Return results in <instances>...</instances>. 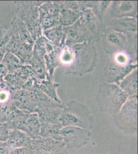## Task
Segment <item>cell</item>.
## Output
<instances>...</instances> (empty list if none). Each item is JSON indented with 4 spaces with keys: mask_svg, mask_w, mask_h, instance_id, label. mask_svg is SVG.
I'll list each match as a JSON object with an SVG mask.
<instances>
[{
    "mask_svg": "<svg viewBox=\"0 0 138 154\" xmlns=\"http://www.w3.org/2000/svg\"><path fill=\"white\" fill-rule=\"evenodd\" d=\"M110 11V15L114 18L133 17L136 18V1H115Z\"/></svg>",
    "mask_w": 138,
    "mask_h": 154,
    "instance_id": "obj_10",
    "label": "cell"
},
{
    "mask_svg": "<svg viewBox=\"0 0 138 154\" xmlns=\"http://www.w3.org/2000/svg\"><path fill=\"white\" fill-rule=\"evenodd\" d=\"M66 34V45L82 43L90 41L92 37L86 27L79 19L74 24L68 27H63Z\"/></svg>",
    "mask_w": 138,
    "mask_h": 154,
    "instance_id": "obj_9",
    "label": "cell"
},
{
    "mask_svg": "<svg viewBox=\"0 0 138 154\" xmlns=\"http://www.w3.org/2000/svg\"><path fill=\"white\" fill-rule=\"evenodd\" d=\"M33 144H34L33 139L27 136L25 134L18 131H14L7 143V146L9 148L11 147L14 149Z\"/></svg>",
    "mask_w": 138,
    "mask_h": 154,
    "instance_id": "obj_16",
    "label": "cell"
},
{
    "mask_svg": "<svg viewBox=\"0 0 138 154\" xmlns=\"http://www.w3.org/2000/svg\"><path fill=\"white\" fill-rule=\"evenodd\" d=\"M65 146L67 149H79L86 145L91 136L90 131L75 127L65 126L60 130Z\"/></svg>",
    "mask_w": 138,
    "mask_h": 154,
    "instance_id": "obj_6",
    "label": "cell"
},
{
    "mask_svg": "<svg viewBox=\"0 0 138 154\" xmlns=\"http://www.w3.org/2000/svg\"></svg>",
    "mask_w": 138,
    "mask_h": 154,
    "instance_id": "obj_24",
    "label": "cell"
},
{
    "mask_svg": "<svg viewBox=\"0 0 138 154\" xmlns=\"http://www.w3.org/2000/svg\"><path fill=\"white\" fill-rule=\"evenodd\" d=\"M117 85L128 96H137L138 94V69H134L121 80Z\"/></svg>",
    "mask_w": 138,
    "mask_h": 154,
    "instance_id": "obj_14",
    "label": "cell"
},
{
    "mask_svg": "<svg viewBox=\"0 0 138 154\" xmlns=\"http://www.w3.org/2000/svg\"><path fill=\"white\" fill-rule=\"evenodd\" d=\"M137 68V63L120 61L112 56L104 69V77L109 83L117 84L124 77Z\"/></svg>",
    "mask_w": 138,
    "mask_h": 154,
    "instance_id": "obj_5",
    "label": "cell"
},
{
    "mask_svg": "<svg viewBox=\"0 0 138 154\" xmlns=\"http://www.w3.org/2000/svg\"><path fill=\"white\" fill-rule=\"evenodd\" d=\"M81 14H78L65 5L63 3H59V12L58 22L62 26L68 27L73 24L79 20Z\"/></svg>",
    "mask_w": 138,
    "mask_h": 154,
    "instance_id": "obj_15",
    "label": "cell"
},
{
    "mask_svg": "<svg viewBox=\"0 0 138 154\" xmlns=\"http://www.w3.org/2000/svg\"><path fill=\"white\" fill-rule=\"evenodd\" d=\"M67 46L71 54L70 63L66 68L68 74L82 75L92 70L96 62V52L90 41Z\"/></svg>",
    "mask_w": 138,
    "mask_h": 154,
    "instance_id": "obj_1",
    "label": "cell"
},
{
    "mask_svg": "<svg viewBox=\"0 0 138 154\" xmlns=\"http://www.w3.org/2000/svg\"><path fill=\"white\" fill-rule=\"evenodd\" d=\"M37 150L35 143L33 145L19 147L10 151L9 154H36Z\"/></svg>",
    "mask_w": 138,
    "mask_h": 154,
    "instance_id": "obj_20",
    "label": "cell"
},
{
    "mask_svg": "<svg viewBox=\"0 0 138 154\" xmlns=\"http://www.w3.org/2000/svg\"><path fill=\"white\" fill-rule=\"evenodd\" d=\"M116 154V153H114V152H109V153H108V154Z\"/></svg>",
    "mask_w": 138,
    "mask_h": 154,
    "instance_id": "obj_23",
    "label": "cell"
},
{
    "mask_svg": "<svg viewBox=\"0 0 138 154\" xmlns=\"http://www.w3.org/2000/svg\"><path fill=\"white\" fill-rule=\"evenodd\" d=\"M128 97L117 84L102 82L98 86L95 101L102 113L114 116L119 112Z\"/></svg>",
    "mask_w": 138,
    "mask_h": 154,
    "instance_id": "obj_2",
    "label": "cell"
},
{
    "mask_svg": "<svg viewBox=\"0 0 138 154\" xmlns=\"http://www.w3.org/2000/svg\"><path fill=\"white\" fill-rule=\"evenodd\" d=\"M62 128L63 125L61 123H41L39 136L43 138H51L57 141H63L60 135V130Z\"/></svg>",
    "mask_w": 138,
    "mask_h": 154,
    "instance_id": "obj_17",
    "label": "cell"
},
{
    "mask_svg": "<svg viewBox=\"0 0 138 154\" xmlns=\"http://www.w3.org/2000/svg\"><path fill=\"white\" fill-rule=\"evenodd\" d=\"M108 27L117 32L127 34L128 32L136 33L137 20L133 17L113 18Z\"/></svg>",
    "mask_w": 138,
    "mask_h": 154,
    "instance_id": "obj_12",
    "label": "cell"
},
{
    "mask_svg": "<svg viewBox=\"0 0 138 154\" xmlns=\"http://www.w3.org/2000/svg\"><path fill=\"white\" fill-rule=\"evenodd\" d=\"M126 35L108 27L103 35L104 49L107 53L112 54L123 51L128 45Z\"/></svg>",
    "mask_w": 138,
    "mask_h": 154,
    "instance_id": "obj_7",
    "label": "cell"
},
{
    "mask_svg": "<svg viewBox=\"0 0 138 154\" xmlns=\"http://www.w3.org/2000/svg\"><path fill=\"white\" fill-rule=\"evenodd\" d=\"M33 139L37 154L55 152L66 147L63 141H57L51 138H43L40 136Z\"/></svg>",
    "mask_w": 138,
    "mask_h": 154,
    "instance_id": "obj_11",
    "label": "cell"
},
{
    "mask_svg": "<svg viewBox=\"0 0 138 154\" xmlns=\"http://www.w3.org/2000/svg\"><path fill=\"white\" fill-rule=\"evenodd\" d=\"M67 149H66V147H65L64 149H62L61 150H60L59 151H57L55 152H46V153H43L42 154H69Z\"/></svg>",
    "mask_w": 138,
    "mask_h": 154,
    "instance_id": "obj_22",
    "label": "cell"
},
{
    "mask_svg": "<svg viewBox=\"0 0 138 154\" xmlns=\"http://www.w3.org/2000/svg\"><path fill=\"white\" fill-rule=\"evenodd\" d=\"M64 103L52 101L38 105L35 109L41 123H60V117L63 112Z\"/></svg>",
    "mask_w": 138,
    "mask_h": 154,
    "instance_id": "obj_8",
    "label": "cell"
},
{
    "mask_svg": "<svg viewBox=\"0 0 138 154\" xmlns=\"http://www.w3.org/2000/svg\"><path fill=\"white\" fill-rule=\"evenodd\" d=\"M137 96L128 97L117 114L113 116L116 126L128 134L134 135L138 131Z\"/></svg>",
    "mask_w": 138,
    "mask_h": 154,
    "instance_id": "obj_4",
    "label": "cell"
},
{
    "mask_svg": "<svg viewBox=\"0 0 138 154\" xmlns=\"http://www.w3.org/2000/svg\"><path fill=\"white\" fill-rule=\"evenodd\" d=\"M59 121L63 127L75 126L91 131L94 126L95 118L87 106L71 101L64 104Z\"/></svg>",
    "mask_w": 138,
    "mask_h": 154,
    "instance_id": "obj_3",
    "label": "cell"
},
{
    "mask_svg": "<svg viewBox=\"0 0 138 154\" xmlns=\"http://www.w3.org/2000/svg\"><path fill=\"white\" fill-rule=\"evenodd\" d=\"M96 11L86 7L81 13L79 20L91 34L92 38L98 35L99 32V22Z\"/></svg>",
    "mask_w": 138,
    "mask_h": 154,
    "instance_id": "obj_13",
    "label": "cell"
},
{
    "mask_svg": "<svg viewBox=\"0 0 138 154\" xmlns=\"http://www.w3.org/2000/svg\"><path fill=\"white\" fill-rule=\"evenodd\" d=\"M10 149L6 144H0V154H9Z\"/></svg>",
    "mask_w": 138,
    "mask_h": 154,
    "instance_id": "obj_21",
    "label": "cell"
},
{
    "mask_svg": "<svg viewBox=\"0 0 138 154\" xmlns=\"http://www.w3.org/2000/svg\"><path fill=\"white\" fill-rule=\"evenodd\" d=\"M59 84L53 83L50 80L42 81L40 85V89L49 98L58 103H63L58 97L57 88Z\"/></svg>",
    "mask_w": 138,
    "mask_h": 154,
    "instance_id": "obj_19",
    "label": "cell"
},
{
    "mask_svg": "<svg viewBox=\"0 0 138 154\" xmlns=\"http://www.w3.org/2000/svg\"><path fill=\"white\" fill-rule=\"evenodd\" d=\"M44 34L51 43L56 46L63 45V43L66 40V34L63 27L61 25L46 30Z\"/></svg>",
    "mask_w": 138,
    "mask_h": 154,
    "instance_id": "obj_18",
    "label": "cell"
}]
</instances>
